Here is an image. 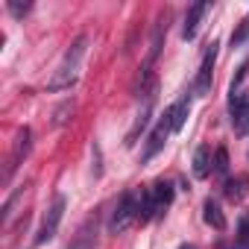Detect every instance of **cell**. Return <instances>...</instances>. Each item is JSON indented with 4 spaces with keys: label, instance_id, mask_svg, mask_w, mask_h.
Masks as SVG:
<instances>
[{
    "label": "cell",
    "instance_id": "obj_15",
    "mask_svg": "<svg viewBox=\"0 0 249 249\" xmlns=\"http://www.w3.org/2000/svg\"><path fill=\"white\" fill-rule=\"evenodd\" d=\"M164 36H167V15L156 21V30H153V41H150V56H147V68L156 62V56H159V50H161V38H164Z\"/></svg>",
    "mask_w": 249,
    "mask_h": 249
},
{
    "label": "cell",
    "instance_id": "obj_2",
    "mask_svg": "<svg viewBox=\"0 0 249 249\" xmlns=\"http://www.w3.org/2000/svg\"><path fill=\"white\" fill-rule=\"evenodd\" d=\"M135 220H138V191H126V194L120 196L111 220H108V231L120 234V231H126Z\"/></svg>",
    "mask_w": 249,
    "mask_h": 249
},
{
    "label": "cell",
    "instance_id": "obj_12",
    "mask_svg": "<svg viewBox=\"0 0 249 249\" xmlns=\"http://www.w3.org/2000/svg\"><path fill=\"white\" fill-rule=\"evenodd\" d=\"M211 170H214L211 147H208V144H202V147H196V153H194V176H196V179H205Z\"/></svg>",
    "mask_w": 249,
    "mask_h": 249
},
{
    "label": "cell",
    "instance_id": "obj_7",
    "mask_svg": "<svg viewBox=\"0 0 249 249\" xmlns=\"http://www.w3.org/2000/svg\"><path fill=\"white\" fill-rule=\"evenodd\" d=\"M211 12V3H205V0H202V3H194L191 9H188V15H185V27H182V38L185 41H191L196 33H199V24H202V18Z\"/></svg>",
    "mask_w": 249,
    "mask_h": 249
},
{
    "label": "cell",
    "instance_id": "obj_16",
    "mask_svg": "<svg viewBox=\"0 0 249 249\" xmlns=\"http://www.w3.org/2000/svg\"><path fill=\"white\" fill-rule=\"evenodd\" d=\"M150 194H153V199H156L159 211H164V208L173 202V188H170L167 182H156V185L150 188Z\"/></svg>",
    "mask_w": 249,
    "mask_h": 249
},
{
    "label": "cell",
    "instance_id": "obj_13",
    "mask_svg": "<svg viewBox=\"0 0 249 249\" xmlns=\"http://www.w3.org/2000/svg\"><path fill=\"white\" fill-rule=\"evenodd\" d=\"M94 243H97V217L88 220V223L79 229V234L73 237V243H71L68 249H94Z\"/></svg>",
    "mask_w": 249,
    "mask_h": 249
},
{
    "label": "cell",
    "instance_id": "obj_10",
    "mask_svg": "<svg viewBox=\"0 0 249 249\" xmlns=\"http://www.w3.org/2000/svg\"><path fill=\"white\" fill-rule=\"evenodd\" d=\"M27 153H30V129L24 126L18 132V141H15V150H12V159H9V167H6V179L15 173V167L21 164V159H27Z\"/></svg>",
    "mask_w": 249,
    "mask_h": 249
},
{
    "label": "cell",
    "instance_id": "obj_3",
    "mask_svg": "<svg viewBox=\"0 0 249 249\" xmlns=\"http://www.w3.org/2000/svg\"><path fill=\"white\" fill-rule=\"evenodd\" d=\"M229 114H231V126L240 138L249 135V91H237L229 97Z\"/></svg>",
    "mask_w": 249,
    "mask_h": 249
},
{
    "label": "cell",
    "instance_id": "obj_6",
    "mask_svg": "<svg viewBox=\"0 0 249 249\" xmlns=\"http://www.w3.org/2000/svg\"><path fill=\"white\" fill-rule=\"evenodd\" d=\"M214 59H217V44H211V50L205 53L202 65H199V73L194 79V94L196 97H205L211 91V79H214Z\"/></svg>",
    "mask_w": 249,
    "mask_h": 249
},
{
    "label": "cell",
    "instance_id": "obj_19",
    "mask_svg": "<svg viewBox=\"0 0 249 249\" xmlns=\"http://www.w3.org/2000/svg\"><path fill=\"white\" fill-rule=\"evenodd\" d=\"M246 38H249V15H246V18L240 21V27H237L234 33H231V47H237V44H243Z\"/></svg>",
    "mask_w": 249,
    "mask_h": 249
},
{
    "label": "cell",
    "instance_id": "obj_5",
    "mask_svg": "<svg viewBox=\"0 0 249 249\" xmlns=\"http://www.w3.org/2000/svg\"><path fill=\"white\" fill-rule=\"evenodd\" d=\"M173 132V123H170V117H167V111H164V117L159 120V126L150 132V138H147V147H144V153H141V161H150L153 156H159L161 153V147L167 144V135Z\"/></svg>",
    "mask_w": 249,
    "mask_h": 249
},
{
    "label": "cell",
    "instance_id": "obj_18",
    "mask_svg": "<svg viewBox=\"0 0 249 249\" xmlns=\"http://www.w3.org/2000/svg\"><path fill=\"white\" fill-rule=\"evenodd\" d=\"M229 170V153H226V147H217L214 150V173H226Z\"/></svg>",
    "mask_w": 249,
    "mask_h": 249
},
{
    "label": "cell",
    "instance_id": "obj_8",
    "mask_svg": "<svg viewBox=\"0 0 249 249\" xmlns=\"http://www.w3.org/2000/svg\"><path fill=\"white\" fill-rule=\"evenodd\" d=\"M150 114H153V94H144V106H141V111H138V117H135V123H132V129L126 132V147H132L135 141H138V135L147 129V123H150Z\"/></svg>",
    "mask_w": 249,
    "mask_h": 249
},
{
    "label": "cell",
    "instance_id": "obj_17",
    "mask_svg": "<svg viewBox=\"0 0 249 249\" xmlns=\"http://www.w3.org/2000/svg\"><path fill=\"white\" fill-rule=\"evenodd\" d=\"M234 249H249V214H243L237 220V240H234Z\"/></svg>",
    "mask_w": 249,
    "mask_h": 249
},
{
    "label": "cell",
    "instance_id": "obj_1",
    "mask_svg": "<svg viewBox=\"0 0 249 249\" xmlns=\"http://www.w3.org/2000/svg\"><path fill=\"white\" fill-rule=\"evenodd\" d=\"M85 47H88V36H79V38L71 44V50L65 53V59H62V65L56 68L53 79L47 82V91H65V88H71V85L76 82V76H79V62H82V56H85Z\"/></svg>",
    "mask_w": 249,
    "mask_h": 249
},
{
    "label": "cell",
    "instance_id": "obj_22",
    "mask_svg": "<svg viewBox=\"0 0 249 249\" xmlns=\"http://www.w3.org/2000/svg\"><path fill=\"white\" fill-rule=\"evenodd\" d=\"M182 249H194V246H182Z\"/></svg>",
    "mask_w": 249,
    "mask_h": 249
},
{
    "label": "cell",
    "instance_id": "obj_20",
    "mask_svg": "<svg viewBox=\"0 0 249 249\" xmlns=\"http://www.w3.org/2000/svg\"><path fill=\"white\" fill-rule=\"evenodd\" d=\"M6 9H9L15 18H24V15L33 9V3H18V0H9V3H6Z\"/></svg>",
    "mask_w": 249,
    "mask_h": 249
},
{
    "label": "cell",
    "instance_id": "obj_9",
    "mask_svg": "<svg viewBox=\"0 0 249 249\" xmlns=\"http://www.w3.org/2000/svg\"><path fill=\"white\" fill-rule=\"evenodd\" d=\"M223 194H226L229 202H243L246 194H249V176L246 173H237V176L226 179L223 182Z\"/></svg>",
    "mask_w": 249,
    "mask_h": 249
},
{
    "label": "cell",
    "instance_id": "obj_21",
    "mask_svg": "<svg viewBox=\"0 0 249 249\" xmlns=\"http://www.w3.org/2000/svg\"><path fill=\"white\" fill-rule=\"evenodd\" d=\"M246 73H249V59L237 68V73H234V79H231V94H237V88H240V82L246 79Z\"/></svg>",
    "mask_w": 249,
    "mask_h": 249
},
{
    "label": "cell",
    "instance_id": "obj_14",
    "mask_svg": "<svg viewBox=\"0 0 249 249\" xmlns=\"http://www.w3.org/2000/svg\"><path fill=\"white\" fill-rule=\"evenodd\" d=\"M202 220H205L211 229H217V231L226 229V214L220 211V205H217L214 199H205V202H202Z\"/></svg>",
    "mask_w": 249,
    "mask_h": 249
},
{
    "label": "cell",
    "instance_id": "obj_11",
    "mask_svg": "<svg viewBox=\"0 0 249 249\" xmlns=\"http://www.w3.org/2000/svg\"><path fill=\"white\" fill-rule=\"evenodd\" d=\"M188 114H191V97L185 94L182 100H176V103H173V106L167 108V117H170V123H173V132H179V129L185 126Z\"/></svg>",
    "mask_w": 249,
    "mask_h": 249
},
{
    "label": "cell",
    "instance_id": "obj_4",
    "mask_svg": "<svg viewBox=\"0 0 249 249\" xmlns=\"http://www.w3.org/2000/svg\"><path fill=\"white\" fill-rule=\"evenodd\" d=\"M62 214H65V196L62 194H56L53 196V205L47 208V217H44V223H41V231L36 234V246H44L47 240H53L56 237V229H59V223H62Z\"/></svg>",
    "mask_w": 249,
    "mask_h": 249
}]
</instances>
